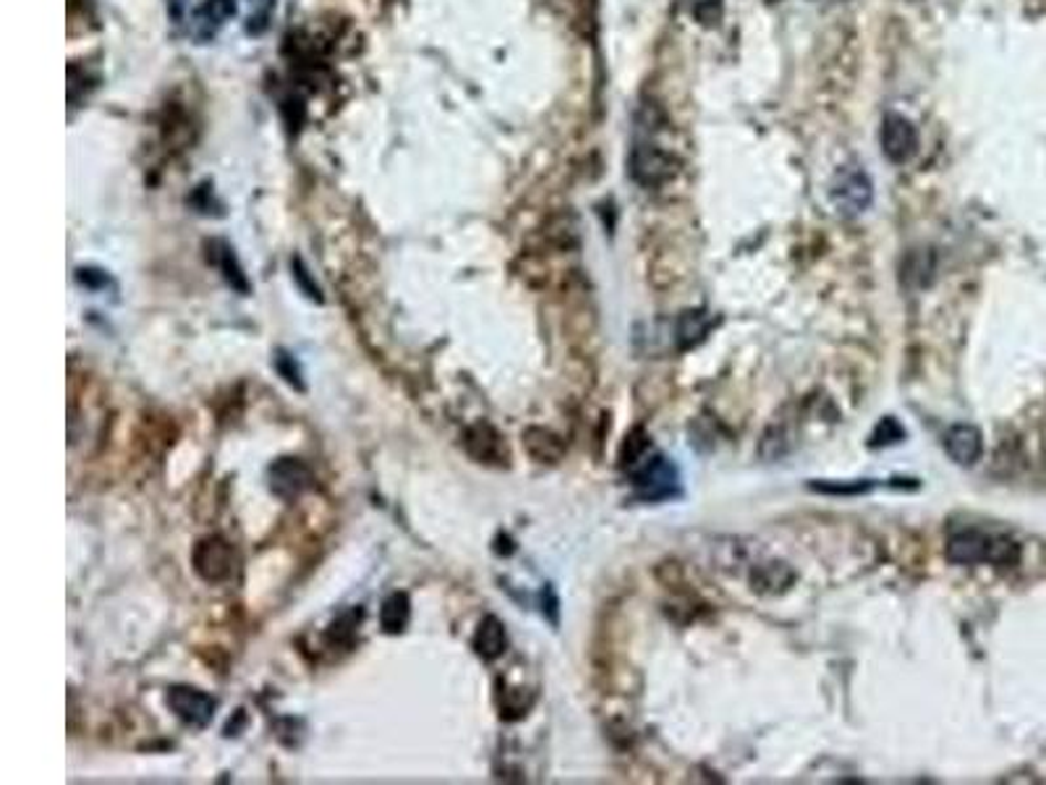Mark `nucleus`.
<instances>
[{
  "instance_id": "5701e85b",
  "label": "nucleus",
  "mask_w": 1046,
  "mask_h": 785,
  "mask_svg": "<svg viewBox=\"0 0 1046 785\" xmlns=\"http://www.w3.org/2000/svg\"><path fill=\"white\" fill-rule=\"evenodd\" d=\"M273 6H275V0H249V9H252V13H249V32L252 34L265 32Z\"/></svg>"
},
{
  "instance_id": "423d86ee",
  "label": "nucleus",
  "mask_w": 1046,
  "mask_h": 785,
  "mask_svg": "<svg viewBox=\"0 0 1046 785\" xmlns=\"http://www.w3.org/2000/svg\"><path fill=\"white\" fill-rule=\"evenodd\" d=\"M166 702L176 712V718L191 728H208L218 710V699L194 689V686H173V689H168Z\"/></svg>"
},
{
  "instance_id": "412c9836",
  "label": "nucleus",
  "mask_w": 1046,
  "mask_h": 785,
  "mask_svg": "<svg viewBox=\"0 0 1046 785\" xmlns=\"http://www.w3.org/2000/svg\"><path fill=\"white\" fill-rule=\"evenodd\" d=\"M902 437H906V429L900 427L895 416H887V420H881L877 424V429H874L871 448H881V445H895V443H900Z\"/></svg>"
},
{
  "instance_id": "a211bd4d",
  "label": "nucleus",
  "mask_w": 1046,
  "mask_h": 785,
  "mask_svg": "<svg viewBox=\"0 0 1046 785\" xmlns=\"http://www.w3.org/2000/svg\"><path fill=\"white\" fill-rule=\"evenodd\" d=\"M790 582H793V571L785 569L782 563L764 565V569L759 571V576L753 579V584H757V590L761 592H780L785 590Z\"/></svg>"
},
{
  "instance_id": "a878e982",
  "label": "nucleus",
  "mask_w": 1046,
  "mask_h": 785,
  "mask_svg": "<svg viewBox=\"0 0 1046 785\" xmlns=\"http://www.w3.org/2000/svg\"><path fill=\"white\" fill-rule=\"evenodd\" d=\"M814 3H837V0H814Z\"/></svg>"
},
{
  "instance_id": "f257e3e1",
  "label": "nucleus",
  "mask_w": 1046,
  "mask_h": 785,
  "mask_svg": "<svg viewBox=\"0 0 1046 785\" xmlns=\"http://www.w3.org/2000/svg\"><path fill=\"white\" fill-rule=\"evenodd\" d=\"M944 555L955 565H1015L1021 561V548H1017L1013 540H1007V537H994L979 532V529H963V532H955L950 537Z\"/></svg>"
},
{
  "instance_id": "4468645a",
  "label": "nucleus",
  "mask_w": 1046,
  "mask_h": 785,
  "mask_svg": "<svg viewBox=\"0 0 1046 785\" xmlns=\"http://www.w3.org/2000/svg\"><path fill=\"white\" fill-rule=\"evenodd\" d=\"M472 647H474V653L487 662L503 657L505 649H508V634H505L503 620L495 618V615H487V618L479 624V628H476Z\"/></svg>"
},
{
  "instance_id": "f8f14e48",
  "label": "nucleus",
  "mask_w": 1046,
  "mask_h": 785,
  "mask_svg": "<svg viewBox=\"0 0 1046 785\" xmlns=\"http://www.w3.org/2000/svg\"><path fill=\"white\" fill-rule=\"evenodd\" d=\"M233 13H236V0H204V3L194 11V19H191L194 38L212 40L220 30H223V24L233 17Z\"/></svg>"
},
{
  "instance_id": "aec40b11",
  "label": "nucleus",
  "mask_w": 1046,
  "mask_h": 785,
  "mask_svg": "<svg viewBox=\"0 0 1046 785\" xmlns=\"http://www.w3.org/2000/svg\"><path fill=\"white\" fill-rule=\"evenodd\" d=\"M275 370L277 374H281L283 380H286V383L290 388H296V391H306V385H304V380H302V367H298V362L294 357H290L288 351H277V357H275Z\"/></svg>"
},
{
  "instance_id": "20e7f679",
  "label": "nucleus",
  "mask_w": 1046,
  "mask_h": 785,
  "mask_svg": "<svg viewBox=\"0 0 1046 785\" xmlns=\"http://www.w3.org/2000/svg\"><path fill=\"white\" fill-rule=\"evenodd\" d=\"M631 485L644 500H665L678 495V469L659 454H646L636 466H631Z\"/></svg>"
},
{
  "instance_id": "4be33fe9",
  "label": "nucleus",
  "mask_w": 1046,
  "mask_h": 785,
  "mask_svg": "<svg viewBox=\"0 0 1046 785\" xmlns=\"http://www.w3.org/2000/svg\"><path fill=\"white\" fill-rule=\"evenodd\" d=\"M811 490L830 495H860L874 490L871 479H858V482H811Z\"/></svg>"
},
{
  "instance_id": "6e6552de",
  "label": "nucleus",
  "mask_w": 1046,
  "mask_h": 785,
  "mask_svg": "<svg viewBox=\"0 0 1046 785\" xmlns=\"http://www.w3.org/2000/svg\"><path fill=\"white\" fill-rule=\"evenodd\" d=\"M464 448H466V454L479 464L505 466L510 462L505 437L497 433L493 424H487V422H476L466 429Z\"/></svg>"
},
{
  "instance_id": "0eeeda50",
  "label": "nucleus",
  "mask_w": 1046,
  "mask_h": 785,
  "mask_svg": "<svg viewBox=\"0 0 1046 785\" xmlns=\"http://www.w3.org/2000/svg\"><path fill=\"white\" fill-rule=\"evenodd\" d=\"M191 561H194L197 574L210 584L228 582L233 576V569H236V555H233V548L223 537H208V540L199 542Z\"/></svg>"
},
{
  "instance_id": "7ed1b4c3",
  "label": "nucleus",
  "mask_w": 1046,
  "mask_h": 785,
  "mask_svg": "<svg viewBox=\"0 0 1046 785\" xmlns=\"http://www.w3.org/2000/svg\"><path fill=\"white\" fill-rule=\"evenodd\" d=\"M628 173L638 187L659 189L678 176V160H675V155L662 150V147L642 141V145H636L631 150Z\"/></svg>"
},
{
  "instance_id": "f3484780",
  "label": "nucleus",
  "mask_w": 1046,
  "mask_h": 785,
  "mask_svg": "<svg viewBox=\"0 0 1046 785\" xmlns=\"http://www.w3.org/2000/svg\"><path fill=\"white\" fill-rule=\"evenodd\" d=\"M649 450H652L649 435H646L642 427L633 429V433L625 437V443L621 448V469H631V466H636L646 454H649Z\"/></svg>"
},
{
  "instance_id": "dca6fc26",
  "label": "nucleus",
  "mask_w": 1046,
  "mask_h": 785,
  "mask_svg": "<svg viewBox=\"0 0 1046 785\" xmlns=\"http://www.w3.org/2000/svg\"><path fill=\"white\" fill-rule=\"evenodd\" d=\"M715 317H709L707 312H686L680 315L678 320V343L680 349H691L699 341H704V336L715 328Z\"/></svg>"
},
{
  "instance_id": "39448f33",
  "label": "nucleus",
  "mask_w": 1046,
  "mask_h": 785,
  "mask_svg": "<svg viewBox=\"0 0 1046 785\" xmlns=\"http://www.w3.org/2000/svg\"><path fill=\"white\" fill-rule=\"evenodd\" d=\"M918 145H921V139H918V129L910 118L900 116V113H887V116L881 118L879 147L881 155H885L889 162L906 166V162L916 158Z\"/></svg>"
},
{
  "instance_id": "2eb2a0df",
  "label": "nucleus",
  "mask_w": 1046,
  "mask_h": 785,
  "mask_svg": "<svg viewBox=\"0 0 1046 785\" xmlns=\"http://www.w3.org/2000/svg\"><path fill=\"white\" fill-rule=\"evenodd\" d=\"M411 620V600L405 592H393L390 597L382 603L380 611V624L385 634H403L405 626Z\"/></svg>"
},
{
  "instance_id": "b1692460",
  "label": "nucleus",
  "mask_w": 1046,
  "mask_h": 785,
  "mask_svg": "<svg viewBox=\"0 0 1046 785\" xmlns=\"http://www.w3.org/2000/svg\"><path fill=\"white\" fill-rule=\"evenodd\" d=\"M290 267H294V278L298 280V286H302V291L309 296V299H317V301H323V291H319V286L315 280L309 278V275H306V267H304V262L302 259H290Z\"/></svg>"
},
{
  "instance_id": "f03ea898",
  "label": "nucleus",
  "mask_w": 1046,
  "mask_h": 785,
  "mask_svg": "<svg viewBox=\"0 0 1046 785\" xmlns=\"http://www.w3.org/2000/svg\"><path fill=\"white\" fill-rule=\"evenodd\" d=\"M830 200L843 218H858L860 212L869 210L874 202L871 176L860 166H856V162L837 168L835 179L830 183Z\"/></svg>"
},
{
  "instance_id": "ddd939ff",
  "label": "nucleus",
  "mask_w": 1046,
  "mask_h": 785,
  "mask_svg": "<svg viewBox=\"0 0 1046 785\" xmlns=\"http://www.w3.org/2000/svg\"><path fill=\"white\" fill-rule=\"evenodd\" d=\"M524 448L533 462L539 464H558L566 456L563 437L554 435L552 429L545 427H529L524 433Z\"/></svg>"
},
{
  "instance_id": "393cba45",
  "label": "nucleus",
  "mask_w": 1046,
  "mask_h": 785,
  "mask_svg": "<svg viewBox=\"0 0 1046 785\" xmlns=\"http://www.w3.org/2000/svg\"><path fill=\"white\" fill-rule=\"evenodd\" d=\"M76 278H80V283H84L87 288H105V283H108V275L99 270H80Z\"/></svg>"
},
{
  "instance_id": "9b49d317",
  "label": "nucleus",
  "mask_w": 1046,
  "mask_h": 785,
  "mask_svg": "<svg viewBox=\"0 0 1046 785\" xmlns=\"http://www.w3.org/2000/svg\"><path fill=\"white\" fill-rule=\"evenodd\" d=\"M204 250H208V262H212V265L218 267L220 275H223V280L233 288V291H239L241 296H246L249 291H252L244 267H241V262L231 244L223 242V238H210V242L204 244Z\"/></svg>"
},
{
  "instance_id": "9d476101",
  "label": "nucleus",
  "mask_w": 1046,
  "mask_h": 785,
  "mask_svg": "<svg viewBox=\"0 0 1046 785\" xmlns=\"http://www.w3.org/2000/svg\"><path fill=\"white\" fill-rule=\"evenodd\" d=\"M944 450L958 466H973L984 454V435L973 424H955L944 435Z\"/></svg>"
},
{
  "instance_id": "6ab92c4d",
  "label": "nucleus",
  "mask_w": 1046,
  "mask_h": 785,
  "mask_svg": "<svg viewBox=\"0 0 1046 785\" xmlns=\"http://www.w3.org/2000/svg\"><path fill=\"white\" fill-rule=\"evenodd\" d=\"M686 3H688V11H691V17L699 21L701 26L720 24L722 9H725L722 0H686Z\"/></svg>"
},
{
  "instance_id": "1a4fd4ad",
  "label": "nucleus",
  "mask_w": 1046,
  "mask_h": 785,
  "mask_svg": "<svg viewBox=\"0 0 1046 785\" xmlns=\"http://www.w3.org/2000/svg\"><path fill=\"white\" fill-rule=\"evenodd\" d=\"M270 474V490L281 500H296L304 490H309L315 482V474L309 466L298 458H277V462L267 469Z\"/></svg>"
}]
</instances>
